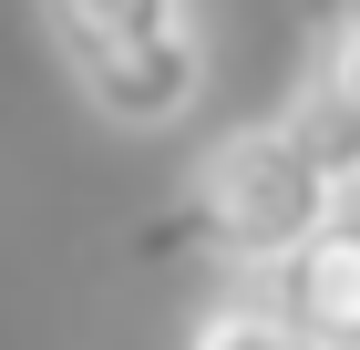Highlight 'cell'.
Returning a JSON list of instances; mask_svg holds the SVG:
<instances>
[{
  "label": "cell",
  "mask_w": 360,
  "mask_h": 350,
  "mask_svg": "<svg viewBox=\"0 0 360 350\" xmlns=\"http://www.w3.org/2000/svg\"><path fill=\"white\" fill-rule=\"evenodd\" d=\"M350 196L288 144V124H237L195 155L186 196L165 206V227L144 237V258H217V268H257L278 278Z\"/></svg>",
  "instance_id": "1"
},
{
  "label": "cell",
  "mask_w": 360,
  "mask_h": 350,
  "mask_svg": "<svg viewBox=\"0 0 360 350\" xmlns=\"http://www.w3.org/2000/svg\"><path fill=\"white\" fill-rule=\"evenodd\" d=\"M268 299H278L319 350H360V206H340L330 227L268 278Z\"/></svg>",
  "instance_id": "4"
},
{
  "label": "cell",
  "mask_w": 360,
  "mask_h": 350,
  "mask_svg": "<svg viewBox=\"0 0 360 350\" xmlns=\"http://www.w3.org/2000/svg\"><path fill=\"white\" fill-rule=\"evenodd\" d=\"M288 144H299L340 196H360V0H330L319 31H309V62L278 104Z\"/></svg>",
  "instance_id": "3"
},
{
  "label": "cell",
  "mask_w": 360,
  "mask_h": 350,
  "mask_svg": "<svg viewBox=\"0 0 360 350\" xmlns=\"http://www.w3.org/2000/svg\"><path fill=\"white\" fill-rule=\"evenodd\" d=\"M186 350H319V340H309L268 289H257V299H217V309H195Z\"/></svg>",
  "instance_id": "5"
},
{
  "label": "cell",
  "mask_w": 360,
  "mask_h": 350,
  "mask_svg": "<svg viewBox=\"0 0 360 350\" xmlns=\"http://www.w3.org/2000/svg\"><path fill=\"white\" fill-rule=\"evenodd\" d=\"M41 21L103 124L165 135L206 104V42L186 0H41Z\"/></svg>",
  "instance_id": "2"
}]
</instances>
